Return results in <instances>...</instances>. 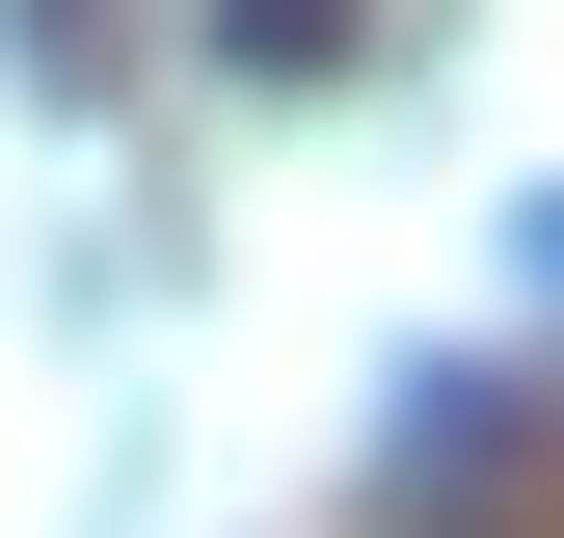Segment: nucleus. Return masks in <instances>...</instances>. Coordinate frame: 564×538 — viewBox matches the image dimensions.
Wrapping results in <instances>:
<instances>
[{"label":"nucleus","mask_w":564,"mask_h":538,"mask_svg":"<svg viewBox=\"0 0 564 538\" xmlns=\"http://www.w3.org/2000/svg\"><path fill=\"white\" fill-rule=\"evenodd\" d=\"M349 28H377V0H216V54H242V82H349Z\"/></svg>","instance_id":"1"},{"label":"nucleus","mask_w":564,"mask_h":538,"mask_svg":"<svg viewBox=\"0 0 564 538\" xmlns=\"http://www.w3.org/2000/svg\"><path fill=\"white\" fill-rule=\"evenodd\" d=\"M511 269H538V297H564V189H538V216H511Z\"/></svg>","instance_id":"2"}]
</instances>
